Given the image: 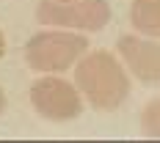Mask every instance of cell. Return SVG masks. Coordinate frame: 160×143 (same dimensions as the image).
<instances>
[{
  "label": "cell",
  "instance_id": "1",
  "mask_svg": "<svg viewBox=\"0 0 160 143\" xmlns=\"http://www.w3.org/2000/svg\"><path fill=\"white\" fill-rule=\"evenodd\" d=\"M75 83L80 94L97 110H116L130 94V80L122 64L105 50H94L80 58L75 69Z\"/></svg>",
  "mask_w": 160,
  "mask_h": 143
},
{
  "label": "cell",
  "instance_id": "2",
  "mask_svg": "<svg viewBox=\"0 0 160 143\" xmlns=\"http://www.w3.org/2000/svg\"><path fill=\"white\" fill-rule=\"evenodd\" d=\"M86 47H88V41L80 33L47 31V33H36L28 41L25 58H28L31 69L52 74V72H66L86 52Z\"/></svg>",
  "mask_w": 160,
  "mask_h": 143
},
{
  "label": "cell",
  "instance_id": "3",
  "mask_svg": "<svg viewBox=\"0 0 160 143\" xmlns=\"http://www.w3.org/2000/svg\"><path fill=\"white\" fill-rule=\"evenodd\" d=\"M36 19L42 25L97 33L108 25L111 8L105 0H42L36 8Z\"/></svg>",
  "mask_w": 160,
  "mask_h": 143
},
{
  "label": "cell",
  "instance_id": "4",
  "mask_svg": "<svg viewBox=\"0 0 160 143\" xmlns=\"http://www.w3.org/2000/svg\"><path fill=\"white\" fill-rule=\"evenodd\" d=\"M31 105L50 121H72L83 110V99L72 83L61 77H42L31 85Z\"/></svg>",
  "mask_w": 160,
  "mask_h": 143
},
{
  "label": "cell",
  "instance_id": "5",
  "mask_svg": "<svg viewBox=\"0 0 160 143\" xmlns=\"http://www.w3.org/2000/svg\"><path fill=\"white\" fill-rule=\"evenodd\" d=\"M119 55L127 69L146 85L160 83V44L141 36H122L119 39Z\"/></svg>",
  "mask_w": 160,
  "mask_h": 143
},
{
  "label": "cell",
  "instance_id": "6",
  "mask_svg": "<svg viewBox=\"0 0 160 143\" xmlns=\"http://www.w3.org/2000/svg\"><path fill=\"white\" fill-rule=\"evenodd\" d=\"M130 22L138 33L160 39V0H132Z\"/></svg>",
  "mask_w": 160,
  "mask_h": 143
},
{
  "label": "cell",
  "instance_id": "7",
  "mask_svg": "<svg viewBox=\"0 0 160 143\" xmlns=\"http://www.w3.org/2000/svg\"><path fill=\"white\" fill-rule=\"evenodd\" d=\"M141 129L146 138L160 141V99H152L141 113Z\"/></svg>",
  "mask_w": 160,
  "mask_h": 143
},
{
  "label": "cell",
  "instance_id": "8",
  "mask_svg": "<svg viewBox=\"0 0 160 143\" xmlns=\"http://www.w3.org/2000/svg\"><path fill=\"white\" fill-rule=\"evenodd\" d=\"M3 52H6V39H3V31H0V58H3Z\"/></svg>",
  "mask_w": 160,
  "mask_h": 143
},
{
  "label": "cell",
  "instance_id": "9",
  "mask_svg": "<svg viewBox=\"0 0 160 143\" xmlns=\"http://www.w3.org/2000/svg\"><path fill=\"white\" fill-rule=\"evenodd\" d=\"M6 110V94H3V88H0V113Z\"/></svg>",
  "mask_w": 160,
  "mask_h": 143
}]
</instances>
